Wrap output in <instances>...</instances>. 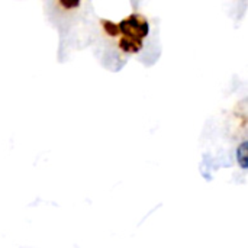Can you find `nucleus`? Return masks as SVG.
<instances>
[{"label":"nucleus","mask_w":248,"mask_h":248,"mask_svg":"<svg viewBox=\"0 0 248 248\" xmlns=\"http://www.w3.org/2000/svg\"><path fill=\"white\" fill-rule=\"evenodd\" d=\"M237 163L243 170H248V141H244L237 148Z\"/></svg>","instance_id":"obj_3"},{"label":"nucleus","mask_w":248,"mask_h":248,"mask_svg":"<svg viewBox=\"0 0 248 248\" xmlns=\"http://www.w3.org/2000/svg\"><path fill=\"white\" fill-rule=\"evenodd\" d=\"M100 26L103 29V32L110 36V38H116L121 35V31H119V23H115L109 19H100Z\"/></svg>","instance_id":"obj_4"},{"label":"nucleus","mask_w":248,"mask_h":248,"mask_svg":"<svg viewBox=\"0 0 248 248\" xmlns=\"http://www.w3.org/2000/svg\"><path fill=\"white\" fill-rule=\"evenodd\" d=\"M58 4L65 10H73V9L80 7L81 0H58Z\"/></svg>","instance_id":"obj_5"},{"label":"nucleus","mask_w":248,"mask_h":248,"mask_svg":"<svg viewBox=\"0 0 248 248\" xmlns=\"http://www.w3.org/2000/svg\"><path fill=\"white\" fill-rule=\"evenodd\" d=\"M118 46L121 51L126 52V54H135L138 51L142 49V41L137 39V38H131V36H125L122 35L118 41Z\"/></svg>","instance_id":"obj_2"},{"label":"nucleus","mask_w":248,"mask_h":248,"mask_svg":"<svg viewBox=\"0 0 248 248\" xmlns=\"http://www.w3.org/2000/svg\"><path fill=\"white\" fill-rule=\"evenodd\" d=\"M119 31L125 36H131L142 41L150 32V25L144 16L138 13H132L119 22Z\"/></svg>","instance_id":"obj_1"}]
</instances>
